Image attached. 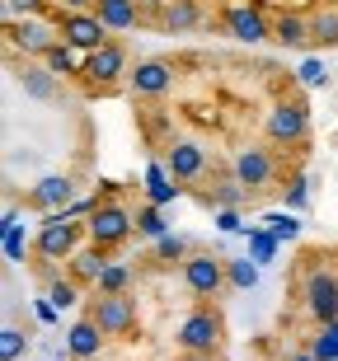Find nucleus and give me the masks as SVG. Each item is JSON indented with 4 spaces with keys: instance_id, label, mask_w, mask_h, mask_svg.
I'll use <instances>...</instances> for the list:
<instances>
[{
    "instance_id": "obj_1",
    "label": "nucleus",
    "mask_w": 338,
    "mask_h": 361,
    "mask_svg": "<svg viewBox=\"0 0 338 361\" xmlns=\"http://www.w3.org/2000/svg\"><path fill=\"white\" fill-rule=\"evenodd\" d=\"M136 230V216L122 207L118 197H104L95 202V212H90V221H85V235H90V244L95 249H118V244H127V235Z\"/></svg>"
},
{
    "instance_id": "obj_2",
    "label": "nucleus",
    "mask_w": 338,
    "mask_h": 361,
    "mask_svg": "<svg viewBox=\"0 0 338 361\" xmlns=\"http://www.w3.org/2000/svg\"><path fill=\"white\" fill-rule=\"evenodd\" d=\"M221 338H226V319H221L217 305H198L179 324V348L188 352V357H217Z\"/></svg>"
},
{
    "instance_id": "obj_3",
    "label": "nucleus",
    "mask_w": 338,
    "mask_h": 361,
    "mask_svg": "<svg viewBox=\"0 0 338 361\" xmlns=\"http://www.w3.org/2000/svg\"><path fill=\"white\" fill-rule=\"evenodd\" d=\"M263 132H268V146H306L310 141V108L301 99H277L263 118Z\"/></svg>"
},
{
    "instance_id": "obj_4",
    "label": "nucleus",
    "mask_w": 338,
    "mask_h": 361,
    "mask_svg": "<svg viewBox=\"0 0 338 361\" xmlns=\"http://www.w3.org/2000/svg\"><path fill=\"white\" fill-rule=\"evenodd\" d=\"M301 305L315 324H329L338 319V272L334 268H306L301 272Z\"/></svg>"
},
{
    "instance_id": "obj_5",
    "label": "nucleus",
    "mask_w": 338,
    "mask_h": 361,
    "mask_svg": "<svg viewBox=\"0 0 338 361\" xmlns=\"http://www.w3.org/2000/svg\"><path fill=\"white\" fill-rule=\"evenodd\" d=\"M179 272H183V286H188L193 295H203V300H217V295L230 286L226 258L207 254V249H193V254L179 263Z\"/></svg>"
},
{
    "instance_id": "obj_6",
    "label": "nucleus",
    "mask_w": 338,
    "mask_h": 361,
    "mask_svg": "<svg viewBox=\"0 0 338 361\" xmlns=\"http://www.w3.org/2000/svg\"><path fill=\"white\" fill-rule=\"evenodd\" d=\"M76 244H80V226L66 212H47V221L38 226V240H33V254L47 263H61V258H76Z\"/></svg>"
},
{
    "instance_id": "obj_7",
    "label": "nucleus",
    "mask_w": 338,
    "mask_h": 361,
    "mask_svg": "<svg viewBox=\"0 0 338 361\" xmlns=\"http://www.w3.org/2000/svg\"><path fill=\"white\" fill-rule=\"evenodd\" d=\"M160 164L169 169L174 183H198V178L207 174V146H203V141H193V136H169Z\"/></svg>"
},
{
    "instance_id": "obj_8",
    "label": "nucleus",
    "mask_w": 338,
    "mask_h": 361,
    "mask_svg": "<svg viewBox=\"0 0 338 361\" xmlns=\"http://www.w3.org/2000/svg\"><path fill=\"white\" fill-rule=\"evenodd\" d=\"M85 80L95 85V90H113V85L122 80V75H132V56H127V47L122 42H104L99 52H85Z\"/></svg>"
},
{
    "instance_id": "obj_9",
    "label": "nucleus",
    "mask_w": 338,
    "mask_h": 361,
    "mask_svg": "<svg viewBox=\"0 0 338 361\" xmlns=\"http://www.w3.org/2000/svg\"><path fill=\"white\" fill-rule=\"evenodd\" d=\"M56 33H61V42L76 47V52H99V47L109 42V24H104L95 10H66L61 24H56Z\"/></svg>"
},
{
    "instance_id": "obj_10",
    "label": "nucleus",
    "mask_w": 338,
    "mask_h": 361,
    "mask_svg": "<svg viewBox=\"0 0 338 361\" xmlns=\"http://www.w3.org/2000/svg\"><path fill=\"white\" fill-rule=\"evenodd\" d=\"M230 174L240 178L249 192H263L277 178V155H272V146H240L235 160H230Z\"/></svg>"
},
{
    "instance_id": "obj_11",
    "label": "nucleus",
    "mask_w": 338,
    "mask_h": 361,
    "mask_svg": "<svg viewBox=\"0 0 338 361\" xmlns=\"http://www.w3.org/2000/svg\"><path fill=\"white\" fill-rule=\"evenodd\" d=\"M226 33L244 47H254V42H272V24L263 19L258 5H244V0H230L226 5Z\"/></svg>"
},
{
    "instance_id": "obj_12",
    "label": "nucleus",
    "mask_w": 338,
    "mask_h": 361,
    "mask_svg": "<svg viewBox=\"0 0 338 361\" xmlns=\"http://www.w3.org/2000/svg\"><path fill=\"white\" fill-rule=\"evenodd\" d=\"M127 90L136 99H160V94L174 90V61H164V56H146V61H136L132 75H127Z\"/></svg>"
},
{
    "instance_id": "obj_13",
    "label": "nucleus",
    "mask_w": 338,
    "mask_h": 361,
    "mask_svg": "<svg viewBox=\"0 0 338 361\" xmlns=\"http://www.w3.org/2000/svg\"><path fill=\"white\" fill-rule=\"evenodd\" d=\"M90 319H95L109 338H122V334H132V329H136V300L127 291H122V295H99L95 310H90Z\"/></svg>"
},
{
    "instance_id": "obj_14",
    "label": "nucleus",
    "mask_w": 338,
    "mask_h": 361,
    "mask_svg": "<svg viewBox=\"0 0 338 361\" xmlns=\"http://www.w3.org/2000/svg\"><path fill=\"white\" fill-rule=\"evenodd\" d=\"M61 42L52 24H42V19H10V47H19L24 56H47Z\"/></svg>"
},
{
    "instance_id": "obj_15",
    "label": "nucleus",
    "mask_w": 338,
    "mask_h": 361,
    "mask_svg": "<svg viewBox=\"0 0 338 361\" xmlns=\"http://www.w3.org/2000/svg\"><path fill=\"white\" fill-rule=\"evenodd\" d=\"M71 192H76V183H71L66 174H47V178H38V183L28 188V207H38V212H66Z\"/></svg>"
},
{
    "instance_id": "obj_16",
    "label": "nucleus",
    "mask_w": 338,
    "mask_h": 361,
    "mask_svg": "<svg viewBox=\"0 0 338 361\" xmlns=\"http://www.w3.org/2000/svg\"><path fill=\"white\" fill-rule=\"evenodd\" d=\"M104 338H109V334H104L95 319H76V324H71V334H66V352L76 361H95L99 348H104Z\"/></svg>"
},
{
    "instance_id": "obj_17",
    "label": "nucleus",
    "mask_w": 338,
    "mask_h": 361,
    "mask_svg": "<svg viewBox=\"0 0 338 361\" xmlns=\"http://www.w3.org/2000/svg\"><path fill=\"white\" fill-rule=\"evenodd\" d=\"M95 14L109 24V33H132L141 24V5L136 0H95Z\"/></svg>"
},
{
    "instance_id": "obj_18",
    "label": "nucleus",
    "mask_w": 338,
    "mask_h": 361,
    "mask_svg": "<svg viewBox=\"0 0 338 361\" xmlns=\"http://www.w3.org/2000/svg\"><path fill=\"white\" fill-rule=\"evenodd\" d=\"M203 24V0H164L160 10V28L169 33H188V28Z\"/></svg>"
},
{
    "instance_id": "obj_19",
    "label": "nucleus",
    "mask_w": 338,
    "mask_h": 361,
    "mask_svg": "<svg viewBox=\"0 0 338 361\" xmlns=\"http://www.w3.org/2000/svg\"><path fill=\"white\" fill-rule=\"evenodd\" d=\"M272 42H282V47H310V19L306 14H277L272 19Z\"/></svg>"
},
{
    "instance_id": "obj_20",
    "label": "nucleus",
    "mask_w": 338,
    "mask_h": 361,
    "mask_svg": "<svg viewBox=\"0 0 338 361\" xmlns=\"http://www.w3.org/2000/svg\"><path fill=\"white\" fill-rule=\"evenodd\" d=\"M19 85H24L28 99H38V104H52L56 99V80L47 66H24V75H19Z\"/></svg>"
},
{
    "instance_id": "obj_21",
    "label": "nucleus",
    "mask_w": 338,
    "mask_h": 361,
    "mask_svg": "<svg viewBox=\"0 0 338 361\" xmlns=\"http://www.w3.org/2000/svg\"><path fill=\"white\" fill-rule=\"evenodd\" d=\"M310 42L315 47H338V5L310 14Z\"/></svg>"
},
{
    "instance_id": "obj_22",
    "label": "nucleus",
    "mask_w": 338,
    "mask_h": 361,
    "mask_svg": "<svg viewBox=\"0 0 338 361\" xmlns=\"http://www.w3.org/2000/svg\"><path fill=\"white\" fill-rule=\"evenodd\" d=\"M174 192H179V188H174V178H169V169L155 160L146 169V197L155 202V207H164V202H174Z\"/></svg>"
},
{
    "instance_id": "obj_23",
    "label": "nucleus",
    "mask_w": 338,
    "mask_h": 361,
    "mask_svg": "<svg viewBox=\"0 0 338 361\" xmlns=\"http://www.w3.org/2000/svg\"><path fill=\"white\" fill-rule=\"evenodd\" d=\"M42 66L52 71V75H80L85 61H76V47H66V42H56L52 52L42 56Z\"/></svg>"
},
{
    "instance_id": "obj_24",
    "label": "nucleus",
    "mask_w": 338,
    "mask_h": 361,
    "mask_svg": "<svg viewBox=\"0 0 338 361\" xmlns=\"http://www.w3.org/2000/svg\"><path fill=\"white\" fill-rule=\"evenodd\" d=\"M104 268H109V263H104V249H85V254L71 258V277L76 281H99Z\"/></svg>"
},
{
    "instance_id": "obj_25",
    "label": "nucleus",
    "mask_w": 338,
    "mask_h": 361,
    "mask_svg": "<svg viewBox=\"0 0 338 361\" xmlns=\"http://www.w3.org/2000/svg\"><path fill=\"white\" fill-rule=\"evenodd\" d=\"M226 272H230V286L235 291H254L258 286V258H230Z\"/></svg>"
},
{
    "instance_id": "obj_26",
    "label": "nucleus",
    "mask_w": 338,
    "mask_h": 361,
    "mask_svg": "<svg viewBox=\"0 0 338 361\" xmlns=\"http://www.w3.org/2000/svg\"><path fill=\"white\" fill-rule=\"evenodd\" d=\"M127 281H132V268H127V263H109V268L99 272V295H122L127 291Z\"/></svg>"
},
{
    "instance_id": "obj_27",
    "label": "nucleus",
    "mask_w": 338,
    "mask_h": 361,
    "mask_svg": "<svg viewBox=\"0 0 338 361\" xmlns=\"http://www.w3.org/2000/svg\"><path fill=\"white\" fill-rule=\"evenodd\" d=\"M310 352H315L320 361H338V319L320 324V334L310 338Z\"/></svg>"
},
{
    "instance_id": "obj_28",
    "label": "nucleus",
    "mask_w": 338,
    "mask_h": 361,
    "mask_svg": "<svg viewBox=\"0 0 338 361\" xmlns=\"http://www.w3.org/2000/svg\"><path fill=\"white\" fill-rule=\"evenodd\" d=\"M244 192H249V188H244L235 174H230L226 183L217 188V192H203V202H207V207H240V202H244Z\"/></svg>"
},
{
    "instance_id": "obj_29",
    "label": "nucleus",
    "mask_w": 338,
    "mask_h": 361,
    "mask_svg": "<svg viewBox=\"0 0 338 361\" xmlns=\"http://www.w3.org/2000/svg\"><path fill=\"white\" fill-rule=\"evenodd\" d=\"M47 300H52L56 310H71L76 300H80V281L76 277H56L52 286H47Z\"/></svg>"
},
{
    "instance_id": "obj_30",
    "label": "nucleus",
    "mask_w": 338,
    "mask_h": 361,
    "mask_svg": "<svg viewBox=\"0 0 338 361\" xmlns=\"http://www.w3.org/2000/svg\"><path fill=\"white\" fill-rule=\"evenodd\" d=\"M188 254H193L188 240H179V235H160V240H155V258H160V263H183Z\"/></svg>"
},
{
    "instance_id": "obj_31",
    "label": "nucleus",
    "mask_w": 338,
    "mask_h": 361,
    "mask_svg": "<svg viewBox=\"0 0 338 361\" xmlns=\"http://www.w3.org/2000/svg\"><path fill=\"white\" fill-rule=\"evenodd\" d=\"M136 230H141V235H150V240H160V235H169V230H164V216L155 212V202L136 212Z\"/></svg>"
},
{
    "instance_id": "obj_32",
    "label": "nucleus",
    "mask_w": 338,
    "mask_h": 361,
    "mask_svg": "<svg viewBox=\"0 0 338 361\" xmlns=\"http://www.w3.org/2000/svg\"><path fill=\"white\" fill-rule=\"evenodd\" d=\"M24 348H28V338L19 334V329H5V334H0V357H5V361H19Z\"/></svg>"
},
{
    "instance_id": "obj_33",
    "label": "nucleus",
    "mask_w": 338,
    "mask_h": 361,
    "mask_svg": "<svg viewBox=\"0 0 338 361\" xmlns=\"http://www.w3.org/2000/svg\"><path fill=\"white\" fill-rule=\"evenodd\" d=\"M47 0H5V19H38Z\"/></svg>"
},
{
    "instance_id": "obj_34",
    "label": "nucleus",
    "mask_w": 338,
    "mask_h": 361,
    "mask_svg": "<svg viewBox=\"0 0 338 361\" xmlns=\"http://www.w3.org/2000/svg\"><path fill=\"white\" fill-rule=\"evenodd\" d=\"M268 226H272L277 240H296V235H301V226L291 221V216H268Z\"/></svg>"
},
{
    "instance_id": "obj_35",
    "label": "nucleus",
    "mask_w": 338,
    "mask_h": 361,
    "mask_svg": "<svg viewBox=\"0 0 338 361\" xmlns=\"http://www.w3.org/2000/svg\"><path fill=\"white\" fill-rule=\"evenodd\" d=\"M329 80V71H325V61H306V66H301V85H325Z\"/></svg>"
},
{
    "instance_id": "obj_36",
    "label": "nucleus",
    "mask_w": 338,
    "mask_h": 361,
    "mask_svg": "<svg viewBox=\"0 0 338 361\" xmlns=\"http://www.w3.org/2000/svg\"><path fill=\"white\" fill-rule=\"evenodd\" d=\"M272 244H277V235H254V258H258V263H268Z\"/></svg>"
},
{
    "instance_id": "obj_37",
    "label": "nucleus",
    "mask_w": 338,
    "mask_h": 361,
    "mask_svg": "<svg viewBox=\"0 0 338 361\" xmlns=\"http://www.w3.org/2000/svg\"><path fill=\"white\" fill-rule=\"evenodd\" d=\"M306 202H310V188H306V178H296L291 183V207H306Z\"/></svg>"
},
{
    "instance_id": "obj_38",
    "label": "nucleus",
    "mask_w": 338,
    "mask_h": 361,
    "mask_svg": "<svg viewBox=\"0 0 338 361\" xmlns=\"http://www.w3.org/2000/svg\"><path fill=\"white\" fill-rule=\"evenodd\" d=\"M217 226H221V230H240V216H235V207H226V212L217 216Z\"/></svg>"
},
{
    "instance_id": "obj_39",
    "label": "nucleus",
    "mask_w": 338,
    "mask_h": 361,
    "mask_svg": "<svg viewBox=\"0 0 338 361\" xmlns=\"http://www.w3.org/2000/svg\"><path fill=\"white\" fill-rule=\"evenodd\" d=\"M38 319H47V324L56 319V305H52V300H47V295H42V300H38Z\"/></svg>"
},
{
    "instance_id": "obj_40",
    "label": "nucleus",
    "mask_w": 338,
    "mask_h": 361,
    "mask_svg": "<svg viewBox=\"0 0 338 361\" xmlns=\"http://www.w3.org/2000/svg\"><path fill=\"white\" fill-rule=\"evenodd\" d=\"M56 5H66V10H95V0H56Z\"/></svg>"
},
{
    "instance_id": "obj_41",
    "label": "nucleus",
    "mask_w": 338,
    "mask_h": 361,
    "mask_svg": "<svg viewBox=\"0 0 338 361\" xmlns=\"http://www.w3.org/2000/svg\"><path fill=\"white\" fill-rule=\"evenodd\" d=\"M286 361H320V357H315V352L306 348V352H286Z\"/></svg>"
}]
</instances>
